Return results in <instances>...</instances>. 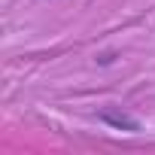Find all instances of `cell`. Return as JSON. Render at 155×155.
I'll return each instance as SVG.
<instances>
[{"label": "cell", "instance_id": "obj_1", "mask_svg": "<svg viewBox=\"0 0 155 155\" xmlns=\"http://www.w3.org/2000/svg\"><path fill=\"white\" fill-rule=\"evenodd\" d=\"M104 119H107V122H113V125H119V128H122V125H128V128H134V131H137V122H131L128 116H113V113H104Z\"/></svg>", "mask_w": 155, "mask_h": 155}]
</instances>
